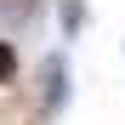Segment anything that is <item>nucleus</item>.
I'll return each mask as SVG.
<instances>
[{
	"label": "nucleus",
	"mask_w": 125,
	"mask_h": 125,
	"mask_svg": "<svg viewBox=\"0 0 125 125\" xmlns=\"http://www.w3.org/2000/svg\"><path fill=\"white\" fill-rule=\"evenodd\" d=\"M68 108V62L51 57L46 62V114H62Z\"/></svg>",
	"instance_id": "nucleus-1"
},
{
	"label": "nucleus",
	"mask_w": 125,
	"mask_h": 125,
	"mask_svg": "<svg viewBox=\"0 0 125 125\" xmlns=\"http://www.w3.org/2000/svg\"><path fill=\"white\" fill-rule=\"evenodd\" d=\"M6 80H17V51L0 40V85H6Z\"/></svg>",
	"instance_id": "nucleus-2"
}]
</instances>
